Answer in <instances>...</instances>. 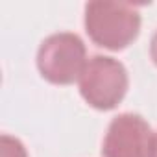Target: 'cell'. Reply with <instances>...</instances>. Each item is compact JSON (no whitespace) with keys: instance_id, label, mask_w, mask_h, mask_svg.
Returning a JSON list of instances; mask_svg holds the SVG:
<instances>
[{"instance_id":"1","label":"cell","mask_w":157,"mask_h":157,"mask_svg":"<svg viewBox=\"0 0 157 157\" xmlns=\"http://www.w3.org/2000/svg\"><path fill=\"white\" fill-rule=\"evenodd\" d=\"M85 32L102 48L124 50L140 32L139 10L122 2H89L85 6Z\"/></svg>"},{"instance_id":"2","label":"cell","mask_w":157,"mask_h":157,"mask_svg":"<svg viewBox=\"0 0 157 157\" xmlns=\"http://www.w3.org/2000/svg\"><path fill=\"white\" fill-rule=\"evenodd\" d=\"M87 67V48L76 33H54L46 37L37 52V68L46 82L70 85L80 82Z\"/></svg>"},{"instance_id":"3","label":"cell","mask_w":157,"mask_h":157,"mask_svg":"<svg viewBox=\"0 0 157 157\" xmlns=\"http://www.w3.org/2000/svg\"><path fill=\"white\" fill-rule=\"evenodd\" d=\"M80 93L98 111L115 109L128 93V72L124 65L107 56L91 57L80 78Z\"/></svg>"},{"instance_id":"4","label":"cell","mask_w":157,"mask_h":157,"mask_svg":"<svg viewBox=\"0 0 157 157\" xmlns=\"http://www.w3.org/2000/svg\"><path fill=\"white\" fill-rule=\"evenodd\" d=\"M153 139L148 122L140 115L124 113L111 120L102 155L104 157H151Z\"/></svg>"},{"instance_id":"5","label":"cell","mask_w":157,"mask_h":157,"mask_svg":"<svg viewBox=\"0 0 157 157\" xmlns=\"http://www.w3.org/2000/svg\"><path fill=\"white\" fill-rule=\"evenodd\" d=\"M2 157H28V153L19 139L2 135Z\"/></svg>"},{"instance_id":"6","label":"cell","mask_w":157,"mask_h":157,"mask_svg":"<svg viewBox=\"0 0 157 157\" xmlns=\"http://www.w3.org/2000/svg\"><path fill=\"white\" fill-rule=\"evenodd\" d=\"M150 56H151L153 63L157 65V32L153 33V37H151V43H150Z\"/></svg>"},{"instance_id":"7","label":"cell","mask_w":157,"mask_h":157,"mask_svg":"<svg viewBox=\"0 0 157 157\" xmlns=\"http://www.w3.org/2000/svg\"><path fill=\"white\" fill-rule=\"evenodd\" d=\"M151 157H157V133H155V139H153V153Z\"/></svg>"}]
</instances>
